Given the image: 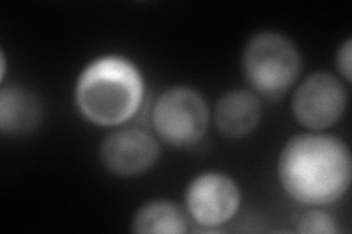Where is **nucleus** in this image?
I'll use <instances>...</instances> for the list:
<instances>
[{
	"mask_svg": "<svg viewBox=\"0 0 352 234\" xmlns=\"http://www.w3.org/2000/svg\"><path fill=\"white\" fill-rule=\"evenodd\" d=\"M278 177L285 194L308 207L335 204L348 192L352 159L348 145L320 132L298 133L279 154Z\"/></svg>",
	"mask_w": 352,
	"mask_h": 234,
	"instance_id": "1",
	"label": "nucleus"
},
{
	"mask_svg": "<svg viewBox=\"0 0 352 234\" xmlns=\"http://www.w3.org/2000/svg\"><path fill=\"white\" fill-rule=\"evenodd\" d=\"M146 84L138 66L118 54L88 63L75 84V106L97 126L113 128L134 117L144 102Z\"/></svg>",
	"mask_w": 352,
	"mask_h": 234,
	"instance_id": "2",
	"label": "nucleus"
},
{
	"mask_svg": "<svg viewBox=\"0 0 352 234\" xmlns=\"http://www.w3.org/2000/svg\"><path fill=\"white\" fill-rule=\"evenodd\" d=\"M242 71L252 91L267 100H276L298 80L301 54L286 36L263 31L248 40L242 53Z\"/></svg>",
	"mask_w": 352,
	"mask_h": 234,
	"instance_id": "3",
	"label": "nucleus"
},
{
	"mask_svg": "<svg viewBox=\"0 0 352 234\" xmlns=\"http://www.w3.org/2000/svg\"><path fill=\"white\" fill-rule=\"evenodd\" d=\"M210 111L203 94L190 86H172L163 91L151 110L157 137L172 147L186 148L206 135Z\"/></svg>",
	"mask_w": 352,
	"mask_h": 234,
	"instance_id": "4",
	"label": "nucleus"
},
{
	"mask_svg": "<svg viewBox=\"0 0 352 234\" xmlns=\"http://www.w3.org/2000/svg\"><path fill=\"white\" fill-rule=\"evenodd\" d=\"M348 104L344 84L329 72H314L296 86L291 108L298 124L320 132L342 119Z\"/></svg>",
	"mask_w": 352,
	"mask_h": 234,
	"instance_id": "5",
	"label": "nucleus"
},
{
	"mask_svg": "<svg viewBox=\"0 0 352 234\" xmlns=\"http://www.w3.org/2000/svg\"><path fill=\"white\" fill-rule=\"evenodd\" d=\"M241 207V189L232 177L206 172L190 182L185 191V209L198 226L214 229L230 221Z\"/></svg>",
	"mask_w": 352,
	"mask_h": 234,
	"instance_id": "6",
	"label": "nucleus"
},
{
	"mask_svg": "<svg viewBox=\"0 0 352 234\" xmlns=\"http://www.w3.org/2000/svg\"><path fill=\"white\" fill-rule=\"evenodd\" d=\"M160 157V145L150 132L120 128L107 133L98 148L104 169L119 177H134L148 172Z\"/></svg>",
	"mask_w": 352,
	"mask_h": 234,
	"instance_id": "7",
	"label": "nucleus"
},
{
	"mask_svg": "<svg viewBox=\"0 0 352 234\" xmlns=\"http://www.w3.org/2000/svg\"><path fill=\"white\" fill-rule=\"evenodd\" d=\"M263 108L258 97L248 90H232L219 98L214 107V124L230 139L248 137L260 125Z\"/></svg>",
	"mask_w": 352,
	"mask_h": 234,
	"instance_id": "8",
	"label": "nucleus"
},
{
	"mask_svg": "<svg viewBox=\"0 0 352 234\" xmlns=\"http://www.w3.org/2000/svg\"><path fill=\"white\" fill-rule=\"evenodd\" d=\"M41 117L37 97L21 86H9L0 91V130L19 135L34 129Z\"/></svg>",
	"mask_w": 352,
	"mask_h": 234,
	"instance_id": "9",
	"label": "nucleus"
},
{
	"mask_svg": "<svg viewBox=\"0 0 352 234\" xmlns=\"http://www.w3.org/2000/svg\"><path fill=\"white\" fill-rule=\"evenodd\" d=\"M131 229L138 234H182L186 218L170 200L153 199L135 211Z\"/></svg>",
	"mask_w": 352,
	"mask_h": 234,
	"instance_id": "10",
	"label": "nucleus"
},
{
	"mask_svg": "<svg viewBox=\"0 0 352 234\" xmlns=\"http://www.w3.org/2000/svg\"><path fill=\"white\" fill-rule=\"evenodd\" d=\"M296 231L302 234H335L338 233V227L332 215L323 211L311 209L300 217L296 222Z\"/></svg>",
	"mask_w": 352,
	"mask_h": 234,
	"instance_id": "11",
	"label": "nucleus"
},
{
	"mask_svg": "<svg viewBox=\"0 0 352 234\" xmlns=\"http://www.w3.org/2000/svg\"><path fill=\"white\" fill-rule=\"evenodd\" d=\"M351 56H352V41L351 38H346L342 46L339 47L338 54H336V66L339 72L342 73L345 78V81H351Z\"/></svg>",
	"mask_w": 352,
	"mask_h": 234,
	"instance_id": "12",
	"label": "nucleus"
}]
</instances>
